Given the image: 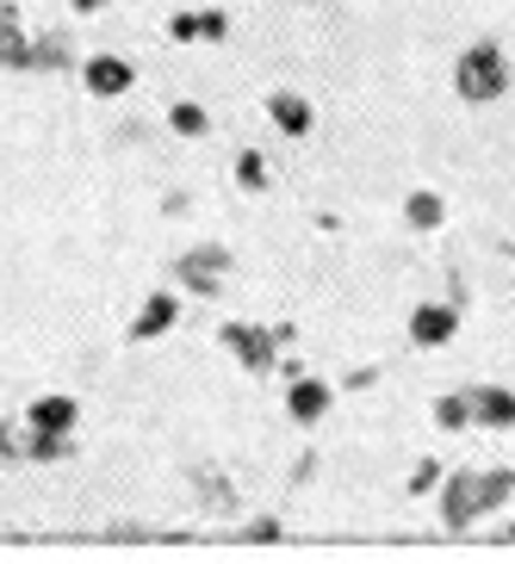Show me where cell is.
Wrapping results in <instances>:
<instances>
[{
    "label": "cell",
    "mask_w": 515,
    "mask_h": 564,
    "mask_svg": "<svg viewBox=\"0 0 515 564\" xmlns=\"http://www.w3.org/2000/svg\"><path fill=\"white\" fill-rule=\"evenodd\" d=\"M515 497V471H453L441 478V528L465 533L479 514H497Z\"/></svg>",
    "instance_id": "cell-1"
},
{
    "label": "cell",
    "mask_w": 515,
    "mask_h": 564,
    "mask_svg": "<svg viewBox=\"0 0 515 564\" xmlns=\"http://www.w3.org/2000/svg\"><path fill=\"white\" fill-rule=\"evenodd\" d=\"M453 94H460L465 106L503 100V94H509V56H503V44H491V37L465 44V51L453 56Z\"/></svg>",
    "instance_id": "cell-2"
},
{
    "label": "cell",
    "mask_w": 515,
    "mask_h": 564,
    "mask_svg": "<svg viewBox=\"0 0 515 564\" xmlns=\"http://www.w3.org/2000/svg\"><path fill=\"white\" fill-rule=\"evenodd\" d=\"M217 341H224V354H230L249 379H267V372L280 366V348H286L280 335L261 329V323H224V329H217Z\"/></svg>",
    "instance_id": "cell-3"
},
{
    "label": "cell",
    "mask_w": 515,
    "mask_h": 564,
    "mask_svg": "<svg viewBox=\"0 0 515 564\" xmlns=\"http://www.w3.org/2000/svg\"><path fill=\"white\" fill-rule=\"evenodd\" d=\"M224 273H230V249L224 242H200V249L174 254V285L193 292V299H212L217 285H224Z\"/></svg>",
    "instance_id": "cell-4"
},
{
    "label": "cell",
    "mask_w": 515,
    "mask_h": 564,
    "mask_svg": "<svg viewBox=\"0 0 515 564\" xmlns=\"http://www.w3.org/2000/svg\"><path fill=\"white\" fill-rule=\"evenodd\" d=\"M335 410V384L316 379V372H299V379L286 384V415L299 422V429H316L323 415Z\"/></svg>",
    "instance_id": "cell-5"
},
{
    "label": "cell",
    "mask_w": 515,
    "mask_h": 564,
    "mask_svg": "<svg viewBox=\"0 0 515 564\" xmlns=\"http://www.w3.org/2000/svg\"><path fill=\"white\" fill-rule=\"evenodd\" d=\"M131 82H137V68L125 63L118 51H100V56H87L82 63V87L94 94V100H125Z\"/></svg>",
    "instance_id": "cell-6"
},
{
    "label": "cell",
    "mask_w": 515,
    "mask_h": 564,
    "mask_svg": "<svg viewBox=\"0 0 515 564\" xmlns=\"http://www.w3.org/2000/svg\"><path fill=\"white\" fill-rule=\"evenodd\" d=\"M460 335V304H416L410 311V341L416 348H448Z\"/></svg>",
    "instance_id": "cell-7"
},
{
    "label": "cell",
    "mask_w": 515,
    "mask_h": 564,
    "mask_svg": "<svg viewBox=\"0 0 515 564\" xmlns=\"http://www.w3.org/2000/svg\"><path fill=\"white\" fill-rule=\"evenodd\" d=\"M465 403H472V429H515V391L509 384H472Z\"/></svg>",
    "instance_id": "cell-8"
},
{
    "label": "cell",
    "mask_w": 515,
    "mask_h": 564,
    "mask_svg": "<svg viewBox=\"0 0 515 564\" xmlns=\"http://www.w3.org/2000/svg\"><path fill=\"white\" fill-rule=\"evenodd\" d=\"M267 118H273V131L280 137H311L316 106L304 100V94H292V87H273V94H267Z\"/></svg>",
    "instance_id": "cell-9"
},
{
    "label": "cell",
    "mask_w": 515,
    "mask_h": 564,
    "mask_svg": "<svg viewBox=\"0 0 515 564\" xmlns=\"http://www.w3.org/2000/svg\"><path fill=\"white\" fill-rule=\"evenodd\" d=\"M174 323H181V292H150L143 311L131 316V341H155V335H168Z\"/></svg>",
    "instance_id": "cell-10"
},
{
    "label": "cell",
    "mask_w": 515,
    "mask_h": 564,
    "mask_svg": "<svg viewBox=\"0 0 515 564\" xmlns=\"http://www.w3.org/2000/svg\"><path fill=\"white\" fill-rule=\"evenodd\" d=\"M75 415H82V403L63 398V391H44V398L25 403V422L32 429H56V434H75Z\"/></svg>",
    "instance_id": "cell-11"
},
{
    "label": "cell",
    "mask_w": 515,
    "mask_h": 564,
    "mask_svg": "<svg viewBox=\"0 0 515 564\" xmlns=\"http://www.w3.org/2000/svg\"><path fill=\"white\" fill-rule=\"evenodd\" d=\"M75 453V434H56V429H32L25 422V434H19V459H32V465H56Z\"/></svg>",
    "instance_id": "cell-12"
},
{
    "label": "cell",
    "mask_w": 515,
    "mask_h": 564,
    "mask_svg": "<svg viewBox=\"0 0 515 564\" xmlns=\"http://www.w3.org/2000/svg\"><path fill=\"white\" fill-rule=\"evenodd\" d=\"M404 224H410V230H441V224H448V199H441L434 186H416L410 199H404Z\"/></svg>",
    "instance_id": "cell-13"
},
{
    "label": "cell",
    "mask_w": 515,
    "mask_h": 564,
    "mask_svg": "<svg viewBox=\"0 0 515 564\" xmlns=\"http://www.w3.org/2000/svg\"><path fill=\"white\" fill-rule=\"evenodd\" d=\"M193 484H200V502L212 514H236V490H230V478H217L212 465H200V471H193Z\"/></svg>",
    "instance_id": "cell-14"
},
{
    "label": "cell",
    "mask_w": 515,
    "mask_h": 564,
    "mask_svg": "<svg viewBox=\"0 0 515 564\" xmlns=\"http://www.w3.org/2000/svg\"><path fill=\"white\" fill-rule=\"evenodd\" d=\"M0 68H13V75L37 68V51H32V37H25V25H7L0 32Z\"/></svg>",
    "instance_id": "cell-15"
},
{
    "label": "cell",
    "mask_w": 515,
    "mask_h": 564,
    "mask_svg": "<svg viewBox=\"0 0 515 564\" xmlns=\"http://www.w3.org/2000/svg\"><path fill=\"white\" fill-rule=\"evenodd\" d=\"M236 186H243V193H267V186H273V167H267L261 150H243V155H236Z\"/></svg>",
    "instance_id": "cell-16"
},
{
    "label": "cell",
    "mask_w": 515,
    "mask_h": 564,
    "mask_svg": "<svg viewBox=\"0 0 515 564\" xmlns=\"http://www.w3.org/2000/svg\"><path fill=\"white\" fill-rule=\"evenodd\" d=\"M32 51H37V68H44V75H56V68H75V51H68V37H63V32L32 37Z\"/></svg>",
    "instance_id": "cell-17"
},
{
    "label": "cell",
    "mask_w": 515,
    "mask_h": 564,
    "mask_svg": "<svg viewBox=\"0 0 515 564\" xmlns=\"http://www.w3.org/2000/svg\"><path fill=\"white\" fill-rule=\"evenodd\" d=\"M168 124H174V137H205L212 131V118H205L200 100H174L168 106Z\"/></svg>",
    "instance_id": "cell-18"
},
{
    "label": "cell",
    "mask_w": 515,
    "mask_h": 564,
    "mask_svg": "<svg viewBox=\"0 0 515 564\" xmlns=\"http://www.w3.org/2000/svg\"><path fill=\"white\" fill-rule=\"evenodd\" d=\"M434 422H441L448 434L472 429V403H465V391H448V398H434Z\"/></svg>",
    "instance_id": "cell-19"
},
{
    "label": "cell",
    "mask_w": 515,
    "mask_h": 564,
    "mask_svg": "<svg viewBox=\"0 0 515 564\" xmlns=\"http://www.w3.org/2000/svg\"><path fill=\"white\" fill-rule=\"evenodd\" d=\"M441 478H448V471H441V459H422L410 471V484H404V490H410V497H429V490H441Z\"/></svg>",
    "instance_id": "cell-20"
},
{
    "label": "cell",
    "mask_w": 515,
    "mask_h": 564,
    "mask_svg": "<svg viewBox=\"0 0 515 564\" xmlns=\"http://www.w3.org/2000/svg\"><path fill=\"white\" fill-rule=\"evenodd\" d=\"M200 37L205 44H224V37H230V13H224V7H200Z\"/></svg>",
    "instance_id": "cell-21"
},
{
    "label": "cell",
    "mask_w": 515,
    "mask_h": 564,
    "mask_svg": "<svg viewBox=\"0 0 515 564\" xmlns=\"http://www.w3.org/2000/svg\"><path fill=\"white\" fill-rule=\"evenodd\" d=\"M168 37L174 44H200V13H174L168 19Z\"/></svg>",
    "instance_id": "cell-22"
},
{
    "label": "cell",
    "mask_w": 515,
    "mask_h": 564,
    "mask_svg": "<svg viewBox=\"0 0 515 564\" xmlns=\"http://www.w3.org/2000/svg\"><path fill=\"white\" fill-rule=\"evenodd\" d=\"M280 521H249V540H255V546H267V540H280Z\"/></svg>",
    "instance_id": "cell-23"
},
{
    "label": "cell",
    "mask_w": 515,
    "mask_h": 564,
    "mask_svg": "<svg viewBox=\"0 0 515 564\" xmlns=\"http://www.w3.org/2000/svg\"><path fill=\"white\" fill-rule=\"evenodd\" d=\"M0 459H19V441H13V429H7V415H0Z\"/></svg>",
    "instance_id": "cell-24"
},
{
    "label": "cell",
    "mask_w": 515,
    "mask_h": 564,
    "mask_svg": "<svg viewBox=\"0 0 515 564\" xmlns=\"http://www.w3.org/2000/svg\"><path fill=\"white\" fill-rule=\"evenodd\" d=\"M68 7H75V13H106L112 0H68Z\"/></svg>",
    "instance_id": "cell-25"
},
{
    "label": "cell",
    "mask_w": 515,
    "mask_h": 564,
    "mask_svg": "<svg viewBox=\"0 0 515 564\" xmlns=\"http://www.w3.org/2000/svg\"><path fill=\"white\" fill-rule=\"evenodd\" d=\"M7 25H19V7H13V0H0V32H7Z\"/></svg>",
    "instance_id": "cell-26"
},
{
    "label": "cell",
    "mask_w": 515,
    "mask_h": 564,
    "mask_svg": "<svg viewBox=\"0 0 515 564\" xmlns=\"http://www.w3.org/2000/svg\"><path fill=\"white\" fill-rule=\"evenodd\" d=\"M503 540H509V546H515V521H509V528H503Z\"/></svg>",
    "instance_id": "cell-27"
}]
</instances>
